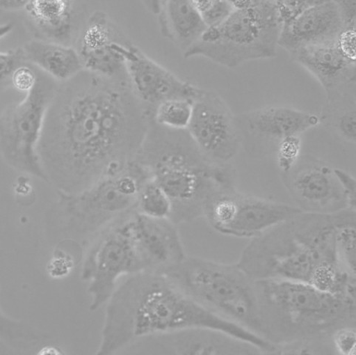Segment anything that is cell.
Masks as SVG:
<instances>
[{
  "instance_id": "6da1fadb",
  "label": "cell",
  "mask_w": 356,
  "mask_h": 355,
  "mask_svg": "<svg viewBox=\"0 0 356 355\" xmlns=\"http://www.w3.org/2000/svg\"><path fill=\"white\" fill-rule=\"evenodd\" d=\"M151 117L127 82L84 70L62 83L40 145L49 183L73 194L124 171L136 159Z\"/></svg>"
},
{
  "instance_id": "836d02e7",
  "label": "cell",
  "mask_w": 356,
  "mask_h": 355,
  "mask_svg": "<svg viewBox=\"0 0 356 355\" xmlns=\"http://www.w3.org/2000/svg\"><path fill=\"white\" fill-rule=\"evenodd\" d=\"M334 174L345 193L353 210H355V180L354 176L347 171L334 168Z\"/></svg>"
},
{
  "instance_id": "3957f363",
  "label": "cell",
  "mask_w": 356,
  "mask_h": 355,
  "mask_svg": "<svg viewBox=\"0 0 356 355\" xmlns=\"http://www.w3.org/2000/svg\"><path fill=\"white\" fill-rule=\"evenodd\" d=\"M339 215L302 212L252 239L236 265L256 281H300L337 293L352 275L338 255Z\"/></svg>"
},
{
  "instance_id": "7a4b0ae2",
  "label": "cell",
  "mask_w": 356,
  "mask_h": 355,
  "mask_svg": "<svg viewBox=\"0 0 356 355\" xmlns=\"http://www.w3.org/2000/svg\"><path fill=\"white\" fill-rule=\"evenodd\" d=\"M193 328L222 331L250 343L264 354H270L276 348L265 338L207 310L167 275L140 272L118 285L106 303L96 354H113L140 340Z\"/></svg>"
},
{
  "instance_id": "603a6c76",
  "label": "cell",
  "mask_w": 356,
  "mask_h": 355,
  "mask_svg": "<svg viewBox=\"0 0 356 355\" xmlns=\"http://www.w3.org/2000/svg\"><path fill=\"white\" fill-rule=\"evenodd\" d=\"M22 49L31 65L61 84L84 70L77 49L70 45L33 39Z\"/></svg>"
},
{
  "instance_id": "4316f807",
  "label": "cell",
  "mask_w": 356,
  "mask_h": 355,
  "mask_svg": "<svg viewBox=\"0 0 356 355\" xmlns=\"http://www.w3.org/2000/svg\"><path fill=\"white\" fill-rule=\"evenodd\" d=\"M300 136H290L281 140L277 147L278 166L282 173L291 171L300 157Z\"/></svg>"
},
{
  "instance_id": "ffe728a7",
  "label": "cell",
  "mask_w": 356,
  "mask_h": 355,
  "mask_svg": "<svg viewBox=\"0 0 356 355\" xmlns=\"http://www.w3.org/2000/svg\"><path fill=\"white\" fill-rule=\"evenodd\" d=\"M291 56L318 80L329 98H335L339 89L355 81V63L341 52L337 42L305 47Z\"/></svg>"
},
{
  "instance_id": "1f68e13d",
  "label": "cell",
  "mask_w": 356,
  "mask_h": 355,
  "mask_svg": "<svg viewBox=\"0 0 356 355\" xmlns=\"http://www.w3.org/2000/svg\"><path fill=\"white\" fill-rule=\"evenodd\" d=\"M337 127L339 134L355 144L356 140V113L353 109L343 111L338 118Z\"/></svg>"
},
{
  "instance_id": "5bb4252c",
  "label": "cell",
  "mask_w": 356,
  "mask_h": 355,
  "mask_svg": "<svg viewBox=\"0 0 356 355\" xmlns=\"http://www.w3.org/2000/svg\"><path fill=\"white\" fill-rule=\"evenodd\" d=\"M282 180L302 212L333 214L353 210L334 169L322 161L300 157L291 171L282 173Z\"/></svg>"
},
{
  "instance_id": "83f0119b",
  "label": "cell",
  "mask_w": 356,
  "mask_h": 355,
  "mask_svg": "<svg viewBox=\"0 0 356 355\" xmlns=\"http://www.w3.org/2000/svg\"><path fill=\"white\" fill-rule=\"evenodd\" d=\"M1 63V88L3 90L10 87V79L15 71L22 65L29 63L22 47L2 52L0 55Z\"/></svg>"
},
{
  "instance_id": "7402d4cb",
  "label": "cell",
  "mask_w": 356,
  "mask_h": 355,
  "mask_svg": "<svg viewBox=\"0 0 356 355\" xmlns=\"http://www.w3.org/2000/svg\"><path fill=\"white\" fill-rule=\"evenodd\" d=\"M73 1H29L27 21L38 40L70 45L74 33Z\"/></svg>"
},
{
  "instance_id": "9a60e30c",
  "label": "cell",
  "mask_w": 356,
  "mask_h": 355,
  "mask_svg": "<svg viewBox=\"0 0 356 355\" xmlns=\"http://www.w3.org/2000/svg\"><path fill=\"white\" fill-rule=\"evenodd\" d=\"M125 58L129 86L151 115L159 104L169 100L195 101L202 90L154 61L133 43L127 46Z\"/></svg>"
},
{
  "instance_id": "52a82bcc",
  "label": "cell",
  "mask_w": 356,
  "mask_h": 355,
  "mask_svg": "<svg viewBox=\"0 0 356 355\" xmlns=\"http://www.w3.org/2000/svg\"><path fill=\"white\" fill-rule=\"evenodd\" d=\"M165 275L209 311L264 338L257 282L236 263L186 256Z\"/></svg>"
},
{
  "instance_id": "30bf717a",
  "label": "cell",
  "mask_w": 356,
  "mask_h": 355,
  "mask_svg": "<svg viewBox=\"0 0 356 355\" xmlns=\"http://www.w3.org/2000/svg\"><path fill=\"white\" fill-rule=\"evenodd\" d=\"M129 216L112 225L90 244L81 278L89 284L91 311L98 310L108 302L120 278L144 272L130 230Z\"/></svg>"
},
{
  "instance_id": "ba28073f",
  "label": "cell",
  "mask_w": 356,
  "mask_h": 355,
  "mask_svg": "<svg viewBox=\"0 0 356 355\" xmlns=\"http://www.w3.org/2000/svg\"><path fill=\"white\" fill-rule=\"evenodd\" d=\"M235 10L222 25L209 29L184 54L234 68L277 55L282 26L276 1L233 2Z\"/></svg>"
},
{
  "instance_id": "d6986e66",
  "label": "cell",
  "mask_w": 356,
  "mask_h": 355,
  "mask_svg": "<svg viewBox=\"0 0 356 355\" xmlns=\"http://www.w3.org/2000/svg\"><path fill=\"white\" fill-rule=\"evenodd\" d=\"M345 28L337 1H318L281 29L279 46L291 54L303 47L337 42Z\"/></svg>"
},
{
  "instance_id": "4fadbf2b",
  "label": "cell",
  "mask_w": 356,
  "mask_h": 355,
  "mask_svg": "<svg viewBox=\"0 0 356 355\" xmlns=\"http://www.w3.org/2000/svg\"><path fill=\"white\" fill-rule=\"evenodd\" d=\"M129 43L111 17L104 11L97 10L80 33L77 51L85 70L129 83L125 52Z\"/></svg>"
},
{
  "instance_id": "8992f818",
  "label": "cell",
  "mask_w": 356,
  "mask_h": 355,
  "mask_svg": "<svg viewBox=\"0 0 356 355\" xmlns=\"http://www.w3.org/2000/svg\"><path fill=\"white\" fill-rule=\"evenodd\" d=\"M151 179L136 160L81 192L59 193L54 210L55 228L66 240L90 244L112 225L136 211L142 186Z\"/></svg>"
},
{
  "instance_id": "44dd1931",
  "label": "cell",
  "mask_w": 356,
  "mask_h": 355,
  "mask_svg": "<svg viewBox=\"0 0 356 355\" xmlns=\"http://www.w3.org/2000/svg\"><path fill=\"white\" fill-rule=\"evenodd\" d=\"M159 20L163 37L172 42L184 54L207 31L194 1L144 2Z\"/></svg>"
},
{
  "instance_id": "8fae6325",
  "label": "cell",
  "mask_w": 356,
  "mask_h": 355,
  "mask_svg": "<svg viewBox=\"0 0 356 355\" xmlns=\"http://www.w3.org/2000/svg\"><path fill=\"white\" fill-rule=\"evenodd\" d=\"M302 212L296 206L242 194L236 187L212 196L204 217L219 233L252 239Z\"/></svg>"
},
{
  "instance_id": "f546056e",
  "label": "cell",
  "mask_w": 356,
  "mask_h": 355,
  "mask_svg": "<svg viewBox=\"0 0 356 355\" xmlns=\"http://www.w3.org/2000/svg\"><path fill=\"white\" fill-rule=\"evenodd\" d=\"M38 81V69L30 63L19 67L12 75L10 86L26 94L32 90Z\"/></svg>"
},
{
  "instance_id": "f1b7e54d",
  "label": "cell",
  "mask_w": 356,
  "mask_h": 355,
  "mask_svg": "<svg viewBox=\"0 0 356 355\" xmlns=\"http://www.w3.org/2000/svg\"><path fill=\"white\" fill-rule=\"evenodd\" d=\"M355 326H346L337 329L332 334L330 340L335 354L353 355L355 353Z\"/></svg>"
},
{
  "instance_id": "cb8c5ba5",
  "label": "cell",
  "mask_w": 356,
  "mask_h": 355,
  "mask_svg": "<svg viewBox=\"0 0 356 355\" xmlns=\"http://www.w3.org/2000/svg\"><path fill=\"white\" fill-rule=\"evenodd\" d=\"M195 101L172 99L159 104L152 118L156 125L173 130H186L191 122Z\"/></svg>"
},
{
  "instance_id": "2e32d148",
  "label": "cell",
  "mask_w": 356,
  "mask_h": 355,
  "mask_svg": "<svg viewBox=\"0 0 356 355\" xmlns=\"http://www.w3.org/2000/svg\"><path fill=\"white\" fill-rule=\"evenodd\" d=\"M128 222L144 272L167 274L187 256L177 225L171 219L150 218L136 210Z\"/></svg>"
},
{
  "instance_id": "277c9868",
  "label": "cell",
  "mask_w": 356,
  "mask_h": 355,
  "mask_svg": "<svg viewBox=\"0 0 356 355\" xmlns=\"http://www.w3.org/2000/svg\"><path fill=\"white\" fill-rule=\"evenodd\" d=\"M264 337L277 354H332L337 329L355 326V299L300 281H257Z\"/></svg>"
},
{
  "instance_id": "d590c367",
  "label": "cell",
  "mask_w": 356,
  "mask_h": 355,
  "mask_svg": "<svg viewBox=\"0 0 356 355\" xmlns=\"http://www.w3.org/2000/svg\"><path fill=\"white\" fill-rule=\"evenodd\" d=\"M29 1L24 0H2L0 1L1 8L7 11H17L25 10Z\"/></svg>"
},
{
  "instance_id": "d4e9b609",
  "label": "cell",
  "mask_w": 356,
  "mask_h": 355,
  "mask_svg": "<svg viewBox=\"0 0 356 355\" xmlns=\"http://www.w3.org/2000/svg\"><path fill=\"white\" fill-rule=\"evenodd\" d=\"M136 210L150 218L171 219L172 204L167 194L151 178L140 189Z\"/></svg>"
},
{
  "instance_id": "e575fe53",
  "label": "cell",
  "mask_w": 356,
  "mask_h": 355,
  "mask_svg": "<svg viewBox=\"0 0 356 355\" xmlns=\"http://www.w3.org/2000/svg\"><path fill=\"white\" fill-rule=\"evenodd\" d=\"M343 26L346 27H355V1H339L337 2Z\"/></svg>"
},
{
  "instance_id": "4dcf8cb0",
  "label": "cell",
  "mask_w": 356,
  "mask_h": 355,
  "mask_svg": "<svg viewBox=\"0 0 356 355\" xmlns=\"http://www.w3.org/2000/svg\"><path fill=\"white\" fill-rule=\"evenodd\" d=\"M318 0L312 1H276L278 17L282 28L293 22L303 12L315 5Z\"/></svg>"
},
{
  "instance_id": "ac0fdd59",
  "label": "cell",
  "mask_w": 356,
  "mask_h": 355,
  "mask_svg": "<svg viewBox=\"0 0 356 355\" xmlns=\"http://www.w3.org/2000/svg\"><path fill=\"white\" fill-rule=\"evenodd\" d=\"M144 341V349L152 353L175 355L264 354L256 347L222 331L193 328L151 336Z\"/></svg>"
},
{
  "instance_id": "484cf974",
  "label": "cell",
  "mask_w": 356,
  "mask_h": 355,
  "mask_svg": "<svg viewBox=\"0 0 356 355\" xmlns=\"http://www.w3.org/2000/svg\"><path fill=\"white\" fill-rule=\"evenodd\" d=\"M207 29L217 28L227 20L235 10L231 1H194Z\"/></svg>"
},
{
  "instance_id": "e0dca14e",
  "label": "cell",
  "mask_w": 356,
  "mask_h": 355,
  "mask_svg": "<svg viewBox=\"0 0 356 355\" xmlns=\"http://www.w3.org/2000/svg\"><path fill=\"white\" fill-rule=\"evenodd\" d=\"M242 144L251 148L261 141H277L300 136L321 124L312 113L284 106H271L245 112L236 116Z\"/></svg>"
},
{
  "instance_id": "7c38bea8",
  "label": "cell",
  "mask_w": 356,
  "mask_h": 355,
  "mask_svg": "<svg viewBox=\"0 0 356 355\" xmlns=\"http://www.w3.org/2000/svg\"><path fill=\"white\" fill-rule=\"evenodd\" d=\"M186 130L200 151L218 164H230L242 145L236 116L227 102L213 90L202 89Z\"/></svg>"
},
{
  "instance_id": "d6a6232c",
  "label": "cell",
  "mask_w": 356,
  "mask_h": 355,
  "mask_svg": "<svg viewBox=\"0 0 356 355\" xmlns=\"http://www.w3.org/2000/svg\"><path fill=\"white\" fill-rule=\"evenodd\" d=\"M337 45L343 55L349 58L350 61L355 63V27L343 28L337 38Z\"/></svg>"
},
{
  "instance_id": "9c48e42d",
  "label": "cell",
  "mask_w": 356,
  "mask_h": 355,
  "mask_svg": "<svg viewBox=\"0 0 356 355\" xmlns=\"http://www.w3.org/2000/svg\"><path fill=\"white\" fill-rule=\"evenodd\" d=\"M38 69V81L24 99L7 106L0 116V146L5 162L18 172L49 183L40 155L47 113L60 86Z\"/></svg>"
},
{
  "instance_id": "5b68a950",
  "label": "cell",
  "mask_w": 356,
  "mask_h": 355,
  "mask_svg": "<svg viewBox=\"0 0 356 355\" xmlns=\"http://www.w3.org/2000/svg\"><path fill=\"white\" fill-rule=\"evenodd\" d=\"M136 160L170 198L171 220L177 225L204 217L212 196L236 188L230 164L212 161L200 151L187 130L162 127L152 118Z\"/></svg>"
}]
</instances>
